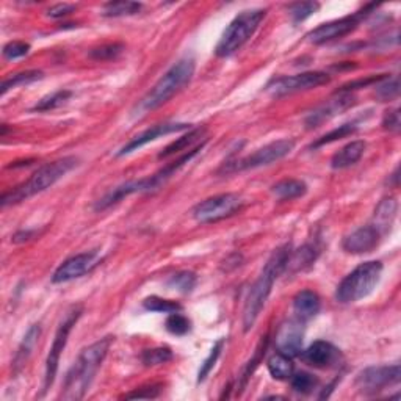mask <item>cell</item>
I'll return each instance as SVG.
<instances>
[{
	"instance_id": "obj_1",
	"label": "cell",
	"mask_w": 401,
	"mask_h": 401,
	"mask_svg": "<svg viewBox=\"0 0 401 401\" xmlns=\"http://www.w3.org/2000/svg\"><path fill=\"white\" fill-rule=\"evenodd\" d=\"M291 254V246L284 245L278 248L275 253L271 254V257L266 260L262 273L257 278V281L253 284L251 290L246 296L245 307H243V331L248 332L253 330V326L256 325L260 312L265 307L268 296L271 293L273 284L276 279L287 270V264Z\"/></svg>"
},
{
	"instance_id": "obj_2",
	"label": "cell",
	"mask_w": 401,
	"mask_h": 401,
	"mask_svg": "<svg viewBox=\"0 0 401 401\" xmlns=\"http://www.w3.org/2000/svg\"><path fill=\"white\" fill-rule=\"evenodd\" d=\"M112 342L113 337L107 336L82 350V353L78 355L74 366L71 367L68 375H66L62 392L63 400L77 401L87 395L97 370L101 368L108 350H110Z\"/></svg>"
},
{
	"instance_id": "obj_3",
	"label": "cell",
	"mask_w": 401,
	"mask_h": 401,
	"mask_svg": "<svg viewBox=\"0 0 401 401\" xmlns=\"http://www.w3.org/2000/svg\"><path fill=\"white\" fill-rule=\"evenodd\" d=\"M194 58L185 57L180 58L178 63H174L165 74H163L159 82L151 88L142 101L133 108L135 117H143V114L155 110L171 99L179 91L184 89L188 83L191 82L194 76Z\"/></svg>"
},
{
	"instance_id": "obj_4",
	"label": "cell",
	"mask_w": 401,
	"mask_h": 401,
	"mask_svg": "<svg viewBox=\"0 0 401 401\" xmlns=\"http://www.w3.org/2000/svg\"><path fill=\"white\" fill-rule=\"evenodd\" d=\"M77 165L78 159L72 155L63 157V159L52 163H46L44 167H41L38 171H35L26 182H22L21 185L3 193L0 204H2V207H8V205L19 204L22 200H27L28 198L35 196V194L46 191L47 188L56 185L60 179H63L65 176L72 171Z\"/></svg>"
},
{
	"instance_id": "obj_5",
	"label": "cell",
	"mask_w": 401,
	"mask_h": 401,
	"mask_svg": "<svg viewBox=\"0 0 401 401\" xmlns=\"http://www.w3.org/2000/svg\"><path fill=\"white\" fill-rule=\"evenodd\" d=\"M382 276V264L368 260L346 275L336 290V300L340 305H351L367 298L379 284Z\"/></svg>"
},
{
	"instance_id": "obj_6",
	"label": "cell",
	"mask_w": 401,
	"mask_h": 401,
	"mask_svg": "<svg viewBox=\"0 0 401 401\" xmlns=\"http://www.w3.org/2000/svg\"><path fill=\"white\" fill-rule=\"evenodd\" d=\"M266 10H246L235 16L232 22L224 30L220 41L215 47L216 57L226 58L235 53L239 49L246 44L249 38L256 33L260 22L265 19Z\"/></svg>"
},
{
	"instance_id": "obj_7",
	"label": "cell",
	"mask_w": 401,
	"mask_h": 401,
	"mask_svg": "<svg viewBox=\"0 0 401 401\" xmlns=\"http://www.w3.org/2000/svg\"><path fill=\"white\" fill-rule=\"evenodd\" d=\"M243 199L235 193H223L200 200L191 210V215L198 223L207 224L224 220L241 210Z\"/></svg>"
},
{
	"instance_id": "obj_8",
	"label": "cell",
	"mask_w": 401,
	"mask_h": 401,
	"mask_svg": "<svg viewBox=\"0 0 401 401\" xmlns=\"http://www.w3.org/2000/svg\"><path fill=\"white\" fill-rule=\"evenodd\" d=\"M295 148L293 139H278L270 144L264 146V148L257 149L256 153L245 157V159L235 160L232 163H228V167L223 168L224 173H237V171H246V169H256L260 167H268L271 163H276L287 157Z\"/></svg>"
},
{
	"instance_id": "obj_9",
	"label": "cell",
	"mask_w": 401,
	"mask_h": 401,
	"mask_svg": "<svg viewBox=\"0 0 401 401\" xmlns=\"http://www.w3.org/2000/svg\"><path fill=\"white\" fill-rule=\"evenodd\" d=\"M82 307H72L71 311L66 314L65 320L60 323L56 339H53L51 350H49L47 359H46V373H44V389L42 391L47 392L51 386L56 381V376L58 372V364H60V357H62L63 350L66 348V343H68V337L72 331V327L76 326V323L80 318L82 315Z\"/></svg>"
},
{
	"instance_id": "obj_10",
	"label": "cell",
	"mask_w": 401,
	"mask_h": 401,
	"mask_svg": "<svg viewBox=\"0 0 401 401\" xmlns=\"http://www.w3.org/2000/svg\"><path fill=\"white\" fill-rule=\"evenodd\" d=\"M373 8L375 5H367V7H364V10L357 11L355 15L321 24L317 28H314L312 32H309L306 38L309 42H312V44H325V42L343 38V36L355 32V30L359 27L362 19H366V17L372 13Z\"/></svg>"
},
{
	"instance_id": "obj_11",
	"label": "cell",
	"mask_w": 401,
	"mask_h": 401,
	"mask_svg": "<svg viewBox=\"0 0 401 401\" xmlns=\"http://www.w3.org/2000/svg\"><path fill=\"white\" fill-rule=\"evenodd\" d=\"M331 77L326 72L321 71H311V72H302V74L296 76H285L278 77L266 85L265 91L273 97H284L287 94H295L300 91H309L323 85L330 83Z\"/></svg>"
},
{
	"instance_id": "obj_12",
	"label": "cell",
	"mask_w": 401,
	"mask_h": 401,
	"mask_svg": "<svg viewBox=\"0 0 401 401\" xmlns=\"http://www.w3.org/2000/svg\"><path fill=\"white\" fill-rule=\"evenodd\" d=\"M401 376V370L398 364L393 366H379L368 367L357 375L356 387L364 395H375L386 387L398 384Z\"/></svg>"
},
{
	"instance_id": "obj_13",
	"label": "cell",
	"mask_w": 401,
	"mask_h": 401,
	"mask_svg": "<svg viewBox=\"0 0 401 401\" xmlns=\"http://www.w3.org/2000/svg\"><path fill=\"white\" fill-rule=\"evenodd\" d=\"M99 262H101V257L97 251L76 254V256L66 259L65 262L58 266L56 273L52 275V282L65 284V282L74 281V279L87 275V273L93 270Z\"/></svg>"
},
{
	"instance_id": "obj_14",
	"label": "cell",
	"mask_w": 401,
	"mask_h": 401,
	"mask_svg": "<svg viewBox=\"0 0 401 401\" xmlns=\"http://www.w3.org/2000/svg\"><path fill=\"white\" fill-rule=\"evenodd\" d=\"M356 104V97L351 93H337L336 97L332 99H327L323 104L318 105L315 110L307 114L305 123L307 126V129H315L325 123V121H330L331 118L337 117V114L343 113Z\"/></svg>"
},
{
	"instance_id": "obj_15",
	"label": "cell",
	"mask_w": 401,
	"mask_h": 401,
	"mask_svg": "<svg viewBox=\"0 0 401 401\" xmlns=\"http://www.w3.org/2000/svg\"><path fill=\"white\" fill-rule=\"evenodd\" d=\"M302 340H305V323L298 318L285 321L276 334L278 351L290 357L300 356L302 350Z\"/></svg>"
},
{
	"instance_id": "obj_16",
	"label": "cell",
	"mask_w": 401,
	"mask_h": 401,
	"mask_svg": "<svg viewBox=\"0 0 401 401\" xmlns=\"http://www.w3.org/2000/svg\"><path fill=\"white\" fill-rule=\"evenodd\" d=\"M300 357L302 362L314 368H331L336 367L342 359L340 350L326 340H317L306 350H301Z\"/></svg>"
},
{
	"instance_id": "obj_17",
	"label": "cell",
	"mask_w": 401,
	"mask_h": 401,
	"mask_svg": "<svg viewBox=\"0 0 401 401\" xmlns=\"http://www.w3.org/2000/svg\"><path fill=\"white\" fill-rule=\"evenodd\" d=\"M191 127L190 124H185V123H165V124H157L154 127H151V129L144 130L139 133V135L133 137L129 143L124 144L123 148L119 149V153L117 154L118 157H123L127 154H132L138 151L139 148H143L148 143H153L155 142L157 138L160 137H165L169 135V133H174V132H182V130H190Z\"/></svg>"
},
{
	"instance_id": "obj_18",
	"label": "cell",
	"mask_w": 401,
	"mask_h": 401,
	"mask_svg": "<svg viewBox=\"0 0 401 401\" xmlns=\"http://www.w3.org/2000/svg\"><path fill=\"white\" fill-rule=\"evenodd\" d=\"M381 237L382 235L378 232V229L368 224V226H362L350 235H346L342 248L350 254H367L372 253L379 245Z\"/></svg>"
},
{
	"instance_id": "obj_19",
	"label": "cell",
	"mask_w": 401,
	"mask_h": 401,
	"mask_svg": "<svg viewBox=\"0 0 401 401\" xmlns=\"http://www.w3.org/2000/svg\"><path fill=\"white\" fill-rule=\"evenodd\" d=\"M320 307H321L320 296L312 290H302L293 298L295 318L302 321V323L317 317Z\"/></svg>"
},
{
	"instance_id": "obj_20",
	"label": "cell",
	"mask_w": 401,
	"mask_h": 401,
	"mask_svg": "<svg viewBox=\"0 0 401 401\" xmlns=\"http://www.w3.org/2000/svg\"><path fill=\"white\" fill-rule=\"evenodd\" d=\"M366 149H367V144L366 142H362V139L351 142L346 146H343L339 153L334 154V157L331 159V167L334 169H345V168L353 167L362 159Z\"/></svg>"
},
{
	"instance_id": "obj_21",
	"label": "cell",
	"mask_w": 401,
	"mask_h": 401,
	"mask_svg": "<svg viewBox=\"0 0 401 401\" xmlns=\"http://www.w3.org/2000/svg\"><path fill=\"white\" fill-rule=\"evenodd\" d=\"M397 212H398V203L395 200V198L382 199L378 204V207L375 209L372 226L378 229V232L381 235L387 234L392 228L395 218H397Z\"/></svg>"
},
{
	"instance_id": "obj_22",
	"label": "cell",
	"mask_w": 401,
	"mask_h": 401,
	"mask_svg": "<svg viewBox=\"0 0 401 401\" xmlns=\"http://www.w3.org/2000/svg\"><path fill=\"white\" fill-rule=\"evenodd\" d=\"M273 194L281 200H291L296 198L305 196L307 193V185L302 180L298 179H284L271 188Z\"/></svg>"
},
{
	"instance_id": "obj_23",
	"label": "cell",
	"mask_w": 401,
	"mask_h": 401,
	"mask_svg": "<svg viewBox=\"0 0 401 401\" xmlns=\"http://www.w3.org/2000/svg\"><path fill=\"white\" fill-rule=\"evenodd\" d=\"M204 135H205L204 129H190L184 137H180V138L176 139V142H173L171 144H168L167 148L159 154V159L160 160L169 159V157H173L174 154H179V153H182V151H188V148H191V144L198 143Z\"/></svg>"
},
{
	"instance_id": "obj_24",
	"label": "cell",
	"mask_w": 401,
	"mask_h": 401,
	"mask_svg": "<svg viewBox=\"0 0 401 401\" xmlns=\"http://www.w3.org/2000/svg\"><path fill=\"white\" fill-rule=\"evenodd\" d=\"M266 367H268L270 375L278 381L290 379V376L295 372V366L291 357L284 353H279V351L270 357L268 362H266Z\"/></svg>"
},
{
	"instance_id": "obj_25",
	"label": "cell",
	"mask_w": 401,
	"mask_h": 401,
	"mask_svg": "<svg viewBox=\"0 0 401 401\" xmlns=\"http://www.w3.org/2000/svg\"><path fill=\"white\" fill-rule=\"evenodd\" d=\"M318 251L317 248L312 245H305L301 246L296 251H291L289 264H287V270H291L293 273L300 271V270H306L307 266H311L315 260H317Z\"/></svg>"
},
{
	"instance_id": "obj_26",
	"label": "cell",
	"mask_w": 401,
	"mask_h": 401,
	"mask_svg": "<svg viewBox=\"0 0 401 401\" xmlns=\"http://www.w3.org/2000/svg\"><path fill=\"white\" fill-rule=\"evenodd\" d=\"M40 336H41V326L40 325H33L27 331V334L24 336L19 348H17V353L15 356V368H19L27 362L30 355H32L36 342H38Z\"/></svg>"
},
{
	"instance_id": "obj_27",
	"label": "cell",
	"mask_w": 401,
	"mask_h": 401,
	"mask_svg": "<svg viewBox=\"0 0 401 401\" xmlns=\"http://www.w3.org/2000/svg\"><path fill=\"white\" fill-rule=\"evenodd\" d=\"M143 5L138 2H108L102 8V16L105 17H124L133 16L142 11Z\"/></svg>"
},
{
	"instance_id": "obj_28",
	"label": "cell",
	"mask_w": 401,
	"mask_h": 401,
	"mask_svg": "<svg viewBox=\"0 0 401 401\" xmlns=\"http://www.w3.org/2000/svg\"><path fill=\"white\" fill-rule=\"evenodd\" d=\"M42 78V72L41 71H24V72H17V74L11 76L8 78H5L2 82V87H0V94L5 96L7 91L11 88L19 87V85H28L33 83L36 80H41Z\"/></svg>"
},
{
	"instance_id": "obj_29",
	"label": "cell",
	"mask_w": 401,
	"mask_h": 401,
	"mask_svg": "<svg viewBox=\"0 0 401 401\" xmlns=\"http://www.w3.org/2000/svg\"><path fill=\"white\" fill-rule=\"evenodd\" d=\"M72 93L69 89H60L56 93L49 94L46 97H42L41 101L36 102V105L32 108L33 112H49V110H56V108L62 107L63 104L69 101V97Z\"/></svg>"
},
{
	"instance_id": "obj_30",
	"label": "cell",
	"mask_w": 401,
	"mask_h": 401,
	"mask_svg": "<svg viewBox=\"0 0 401 401\" xmlns=\"http://www.w3.org/2000/svg\"><path fill=\"white\" fill-rule=\"evenodd\" d=\"M123 42H108L99 47H94L89 51V58L94 62H110V60L118 58L124 52Z\"/></svg>"
},
{
	"instance_id": "obj_31",
	"label": "cell",
	"mask_w": 401,
	"mask_h": 401,
	"mask_svg": "<svg viewBox=\"0 0 401 401\" xmlns=\"http://www.w3.org/2000/svg\"><path fill=\"white\" fill-rule=\"evenodd\" d=\"M290 384L296 393L309 395L318 387V379L307 372H298L290 376Z\"/></svg>"
},
{
	"instance_id": "obj_32",
	"label": "cell",
	"mask_w": 401,
	"mask_h": 401,
	"mask_svg": "<svg viewBox=\"0 0 401 401\" xmlns=\"http://www.w3.org/2000/svg\"><path fill=\"white\" fill-rule=\"evenodd\" d=\"M143 307L146 311L151 312H159V314H173V312H180L182 306L179 302L165 300V298L160 296H148L143 301Z\"/></svg>"
},
{
	"instance_id": "obj_33",
	"label": "cell",
	"mask_w": 401,
	"mask_h": 401,
	"mask_svg": "<svg viewBox=\"0 0 401 401\" xmlns=\"http://www.w3.org/2000/svg\"><path fill=\"white\" fill-rule=\"evenodd\" d=\"M173 359V351L168 346H157L153 350H144L142 355V362L146 367H155L167 364Z\"/></svg>"
},
{
	"instance_id": "obj_34",
	"label": "cell",
	"mask_w": 401,
	"mask_h": 401,
	"mask_svg": "<svg viewBox=\"0 0 401 401\" xmlns=\"http://www.w3.org/2000/svg\"><path fill=\"white\" fill-rule=\"evenodd\" d=\"M198 278L193 271H179L169 278L168 285L174 290L180 291V293H190L196 285Z\"/></svg>"
},
{
	"instance_id": "obj_35",
	"label": "cell",
	"mask_w": 401,
	"mask_h": 401,
	"mask_svg": "<svg viewBox=\"0 0 401 401\" xmlns=\"http://www.w3.org/2000/svg\"><path fill=\"white\" fill-rule=\"evenodd\" d=\"M400 94V82L398 77L393 78H382V80L376 85V97L381 102H391L397 99Z\"/></svg>"
},
{
	"instance_id": "obj_36",
	"label": "cell",
	"mask_w": 401,
	"mask_h": 401,
	"mask_svg": "<svg viewBox=\"0 0 401 401\" xmlns=\"http://www.w3.org/2000/svg\"><path fill=\"white\" fill-rule=\"evenodd\" d=\"M357 130V127L355 124H343V126H339L337 129H334L331 130L330 133H326V135H323L321 138H318L317 142L312 143L311 148L312 149H318L321 148V146H325V144H330V143H334V142H337V139H342L345 137H348V135H353V133Z\"/></svg>"
},
{
	"instance_id": "obj_37",
	"label": "cell",
	"mask_w": 401,
	"mask_h": 401,
	"mask_svg": "<svg viewBox=\"0 0 401 401\" xmlns=\"http://www.w3.org/2000/svg\"><path fill=\"white\" fill-rule=\"evenodd\" d=\"M165 327L168 332H171L173 336H185L191 331V321L188 320L185 315L179 312L169 314V317L165 321Z\"/></svg>"
},
{
	"instance_id": "obj_38",
	"label": "cell",
	"mask_w": 401,
	"mask_h": 401,
	"mask_svg": "<svg viewBox=\"0 0 401 401\" xmlns=\"http://www.w3.org/2000/svg\"><path fill=\"white\" fill-rule=\"evenodd\" d=\"M223 345H224V339H220L214 346H212L209 356L205 357L203 364H200V368H199V372H198V382L205 381V378H207L212 370H214L215 364L218 361V357H220V355H221Z\"/></svg>"
},
{
	"instance_id": "obj_39",
	"label": "cell",
	"mask_w": 401,
	"mask_h": 401,
	"mask_svg": "<svg viewBox=\"0 0 401 401\" xmlns=\"http://www.w3.org/2000/svg\"><path fill=\"white\" fill-rule=\"evenodd\" d=\"M320 10L318 2H301V3H293L289 7V13L293 19L295 24L306 21L307 17H311L312 15L317 13Z\"/></svg>"
},
{
	"instance_id": "obj_40",
	"label": "cell",
	"mask_w": 401,
	"mask_h": 401,
	"mask_svg": "<svg viewBox=\"0 0 401 401\" xmlns=\"http://www.w3.org/2000/svg\"><path fill=\"white\" fill-rule=\"evenodd\" d=\"M30 52V44L24 41H11L8 44L3 46V58L5 60H16L26 57Z\"/></svg>"
},
{
	"instance_id": "obj_41",
	"label": "cell",
	"mask_w": 401,
	"mask_h": 401,
	"mask_svg": "<svg viewBox=\"0 0 401 401\" xmlns=\"http://www.w3.org/2000/svg\"><path fill=\"white\" fill-rule=\"evenodd\" d=\"M382 127L389 132H400L401 127V119H400V110L398 108H393V110H389L384 114V119H382Z\"/></svg>"
},
{
	"instance_id": "obj_42",
	"label": "cell",
	"mask_w": 401,
	"mask_h": 401,
	"mask_svg": "<svg viewBox=\"0 0 401 401\" xmlns=\"http://www.w3.org/2000/svg\"><path fill=\"white\" fill-rule=\"evenodd\" d=\"M162 386H148V387H139L137 391L126 395L127 400H137V398H155L159 397Z\"/></svg>"
},
{
	"instance_id": "obj_43",
	"label": "cell",
	"mask_w": 401,
	"mask_h": 401,
	"mask_svg": "<svg viewBox=\"0 0 401 401\" xmlns=\"http://www.w3.org/2000/svg\"><path fill=\"white\" fill-rule=\"evenodd\" d=\"M76 8H77L76 5L72 3H57L47 10V16L53 17V19H60V17L71 15L72 11H76Z\"/></svg>"
},
{
	"instance_id": "obj_44",
	"label": "cell",
	"mask_w": 401,
	"mask_h": 401,
	"mask_svg": "<svg viewBox=\"0 0 401 401\" xmlns=\"http://www.w3.org/2000/svg\"><path fill=\"white\" fill-rule=\"evenodd\" d=\"M33 235H35L33 230H21V232H17V234L13 237V241H16V243L27 241V240H30V239H33Z\"/></svg>"
}]
</instances>
